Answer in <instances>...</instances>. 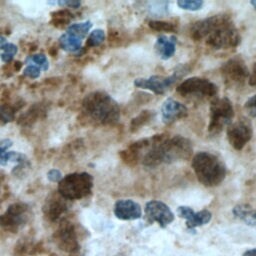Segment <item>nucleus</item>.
<instances>
[{"label": "nucleus", "instance_id": "nucleus-1", "mask_svg": "<svg viewBox=\"0 0 256 256\" xmlns=\"http://www.w3.org/2000/svg\"><path fill=\"white\" fill-rule=\"evenodd\" d=\"M195 41L203 40L212 49H228L239 45L241 37L226 14H218L196 21L190 29Z\"/></svg>", "mask_w": 256, "mask_h": 256}, {"label": "nucleus", "instance_id": "nucleus-2", "mask_svg": "<svg viewBox=\"0 0 256 256\" xmlns=\"http://www.w3.org/2000/svg\"><path fill=\"white\" fill-rule=\"evenodd\" d=\"M192 145L187 138L175 135H155L149 138V144L141 154L144 166L154 168L161 164L187 160L192 155Z\"/></svg>", "mask_w": 256, "mask_h": 256}, {"label": "nucleus", "instance_id": "nucleus-3", "mask_svg": "<svg viewBox=\"0 0 256 256\" xmlns=\"http://www.w3.org/2000/svg\"><path fill=\"white\" fill-rule=\"evenodd\" d=\"M84 113L100 124H113L119 120L118 103L107 93L95 91L88 94L82 103Z\"/></svg>", "mask_w": 256, "mask_h": 256}, {"label": "nucleus", "instance_id": "nucleus-4", "mask_svg": "<svg viewBox=\"0 0 256 256\" xmlns=\"http://www.w3.org/2000/svg\"><path fill=\"white\" fill-rule=\"evenodd\" d=\"M192 168L198 181L206 187H215L226 176V167L221 159L213 153L201 151L192 158Z\"/></svg>", "mask_w": 256, "mask_h": 256}, {"label": "nucleus", "instance_id": "nucleus-5", "mask_svg": "<svg viewBox=\"0 0 256 256\" xmlns=\"http://www.w3.org/2000/svg\"><path fill=\"white\" fill-rule=\"evenodd\" d=\"M92 187L93 177L89 173H71L60 180L58 192L67 200H77L89 195Z\"/></svg>", "mask_w": 256, "mask_h": 256}, {"label": "nucleus", "instance_id": "nucleus-6", "mask_svg": "<svg viewBox=\"0 0 256 256\" xmlns=\"http://www.w3.org/2000/svg\"><path fill=\"white\" fill-rule=\"evenodd\" d=\"M209 111V134L216 135L232 123L234 109L231 101L227 97H214L211 101Z\"/></svg>", "mask_w": 256, "mask_h": 256}, {"label": "nucleus", "instance_id": "nucleus-7", "mask_svg": "<svg viewBox=\"0 0 256 256\" xmlns=\"http://www.w3.org/2000/svg\"><path fill=\"white\" fill-rule=\"evenodd\" d=\"M178 94L187 98L205 99L215 97L218 88L217 86L206 78L190 77L182 81L176 88Z\"/></svg>", "mask_w": 256, "mask_h": 256}, {"label": "nucleus", "instance_id": "nucleus-8", "mask_svg": "<svg viewBox=\"0 0 256 256\" xmlns=\"http://www.w3.org/2000/svg\"><path fill=\"white\" fill-rule=\"evenodd\" d=\"M221 75L225 85L230 88L242 86L250 76L245 61L240 56L227 60L221 67Z\"/></svg>", "mask_w": 256, "mask_h": 256}, {"label": "nucleus", "instance_id": "nucleus-9", "mask_svg": "<svg viewBox=\"0 0 256 256\" xmlns=\"http://www.w3.org/2000/svg\"><path fill=\"white\" fill-rule=\"evenodd\" d=\"M30 218V209L24 203H13L0 215V226L10 232H16Z\"/></svg>", "mask_w": 256, "mask_h": 256}, {"label": "nucleus", "instance_id": "nucleus-10", "mask_svg": "<svg viewBox=\"0 0 256 256\" xmlns=\"http://www.w3.org/2000/svg\"><path fill=\"white\" fill-rule=\"evenodd\" d=\"M184 70L179 69L175 70L174 73L170 76H160V75H153L149 78H138L134 81V85L138 88L150 90L155 94L161 95L166 92V90L174 84L179 78L182 77Z\"/></svg>", "mask_w": 256, "mask_h": 256}, {"label": "nucleus", "instance_id": "nucleus-11", "mask_svg": "<svg viewBox=\"0 0 256 256\" xmlns=\"http://www.w3.org/2000/svg\"><path fill=\"white\" fill-rule=\"evenodd\" d=\"M226 133L230 145L236 150H241L251 140L253 129L248 121L241 119L232 122L227 127Z\"/></svg>", "mask_w": 256, "mask_h": 256}, {"label": "nucleus", "instance_id": "nucleus-12", "mask_svg": "<svg viewBox=\"0 0 256 256\" xmlns=\"http://www.w3.org/2000/svg\"><path fill=\"white\" fill-rule=\"evenodd\" d=\"M145 216L149 223L157 222L162 228L174 221V214L162 201L151 200L145 205Z\"/></svg>", "mask_w": 256, "mask_h": 256}, {"label": "nucleus", "instance_id": "nucleus-13", "mask_svg": "<svg viewBox=\"0 0 256 256\" xmlns=\"http://www.w3.org/2000/svg\"><path fill=\"white\" fill-rule=\"evenodd\" d=\"M56 242L60 249L67 252H75L79 249V243L75 229L71 223L64 222L56 233Z\"/></svg>", "mask_w": 256, "mask_h": 256}, {"label": "nucleus", "instance_id": "nucleus-14", "mask_svg": "<svg viewBox=\"0 0 256 256\" xmlns=\"http://www.w3.org/2000/svg\"><path fill=\"white\" fill-rule=\"evenodd\" d=\"M162 120L165 124H172L188 115L187 107L175 99H167L161 106Z\"/></svg>", "mask_w": 256, "mask_h": 256}, {"label": "nucleus", "instance_id": "nucleus-15", "mask_svg": "<svg viewBox=\"0 0 256 256\" xmlns=\"http://www.w3.org/2000/svg\"><path fill=\"white\" fill-rule=\"evenodd\" d=\"M114 215L120 220H136L142 215L141 206L131 199H120L114 204Z\"/></svg>", "mask_w": 256, "mask_h": 256}, {"label": "nucleus", "instance_id": "nucleus-16", "mask_svg": "<svg viewBox=\"0 0 256 256\" xmlns=\"http://www.w3.org/2000/svg\"><path fill=\"white\" fill-rule=\"evenodd\" d=\"M177 212L180 217L186 220V225L188 229H194L198 226L205 225L212 218L211 212L206 209L198 212H194L188 206H179L177 208Z\"/></svg>", "mask_w": 256, "mask_h": 256}, {"label": "nucleus", "instance_id": "nucleus-17", "mask_svg": "<svg viewBox=\"0 0 256 256\" xmlns=\"http://www.w3.org/2000/svg\"><path fill=\"white\" fill-rule=\"evenodd\" d=\"M11 146L12 141L10 139H3L0 141V165L6 166L9 162H17L19 165L27 163V159L24 154L8 151Z\"/></svg>", "mask_w": 256, "mask_h": 256}, {"label": "nucleus", "instance_id": "nucleus-18", "mask_svg": "<svg viewBox=\"0 0 256 256\" xmlns=\"http://www.w3.org/2000/svg\"><path fill=\"white\" fill-rule=\"evenodd\" d=\"M176 43L177 38L172 36H166V35H160L157 37L155 42V50L163 60H167L170 57H172L176 51Z\"/></svg>", "mask_w": 256, "mask_h": 256}, {"label": "nucleus", "instance_id": "nucleus-19", "mask_svg": "<svg viewBox=\"0 0 256 256\" xmlns=\"http://www.w3.org/2000/svg\"><path fill=\"white\" fill-rule=\"evenodd\" d=\"M64 199L65 198L60 195V197H53L46 201V204L44 205V213L50 220L58 219L61 214L65 212L67 206L65 201H63Z\"/></svg>", "mask_w": 256, "mask_h": 256}, {"label": "nucleus", "instance_id": "nucleus-20", "mask_svg": "<svg viewBox=\"0 0 256 256\" xmlns=\"http://www.w3.org/2000/svg\"><path fill=\"white\" fill-rule=\"evenodd\" d=\"M59 45L65 51L76 52L81 49L82 39H80L79 37H77L71 33L65 32L59 38Z\"/></svg>", "mask_w": 256, "mask_h": 256}, {"label": "nucleus", "instance_id": "nucleus-21", "mask_svg": "<svg viewBox=\"0 0 256 256\" xmlns=\"http://www.w3.org/2000/svg\"><path fill=\"white\" fill-rule=\"evenodd\" d=\"M233 215L248 225H254L256 223L255 210H253L247 204H239L233 208Z\"/></svg>", "mask_w": 256, "mask_h": 256}, {"label": "nucleus", "instance_id": "nucleus-22", "mask_svg": "<svg viewBox=\"0 0 256 256\" xmlns=\"http://www.w3.org/2000/svg\"><path fill=\"white\" fill-rule=\"evenodd\" d=\"M92 27V23L90 21H85V22H80V23H73L71 24L66 32L71 33L80 39H83L89 32V30Z\"/></svg>", "mask_w": 256, "mask_h": 256}, {"label": "nucleus", "instance_id": "nucleus-23", "mask_svg": "<svg viewBox=\"0 0 256 256\" xmlns=\"http://www.w3.org/2000/svg\"><path fill=\"white\" fill-rule=\"evenodd\" d=\"M153 116H154V113L152 111H148V110L142 111L138 116L132 119L130 124V130L132 132L139 130L143 125L147 124L153 118Z\"/></svg>", "mask_w": 256, "mask_h": 256}, {"label": "nucleus", "instance_id": "nucleus-24", "mask_svg": "<svg viewBox=\"0 0 256 256\" xmlns=\"http://www.w3.org/2000/svg\"><path fill=\"white\" fill-rule=\"evenodd\" d=\"M0 51H1L0 57L2 61L5 63H9L13 59V57L16 55L18 48L16 45L6 42L5 44L0 46Z\"/></svg>", "mask_w": 256, "mask_h": 256}, {"label": "nucleus", "instance_id": "nucleus-25", "mask_svg": "<svg viewBox=\"0 0 256 256\" xmlns=\"http://www.w3.org/2000/svg\"><path fill=\"white\" fill-rule=\"evenodd\" d=\"M26 64H32L34 63V65L38 66L41 70H48L49 68V62L47 57L44 54H34L31 56H28L25 60Z\"/></svg>", "mask_w": 256, "mask_h": 256}, {"label": "nucleus", "instance_id": "nucleus-26", "mask_svg": "<svg viewBox=\"0 0 256 256\" xmlns=\"http://www.w3.org/2000/svg\"><path fill=\"white\" fill-rule=\"evenodd\" d=\"M105 40V32L102 29H95L93 30L87 39V46L88 47H97L103 43Z\"/></svg>", "mask_w": 256, "mask_h": 256}, {"label": "nucleus", "instance_id": "nucleus-27", "mask_svg": "<svg viewBox=\"0 0 256 256\" xmlns=\"http://www.w3.org/2000/svg\"><path fill=\"white\" fill-rule=\"evenodd\" d=\"M149 27L155 31H166V32H173L176 30V25L174 23L168 21H161V20H152L148 23Z\"/></svg>", "mask_w": 256, "mask_h": 256}, {"label": "nucleus", "instance_id": "nucleus-28", "mask_svg": "<svg viewBox=\"0 0 256 256\" xmlns=\"http://www.w3.org/2000/svg\"><path fill=\"white\" fill-rule=\"evenodd\" d=\"M177 5L184 9L189 11H196L201 9L203 6V1L201 0H179L177 1Z\"/></svg>", "mask_w": 256, "mask_h": 256}, {"label": "nucleus", "instance_id": "nucleus-29", "mask_svg": "<svg viewBox=\"0 0 256 256\" xmlns=\"http://www.w3.org/2000/svg\"><path fill=\"white\" fill-rule=\"evenodd\" d=\"M53 21L55 23L56 26H60V25H65L68 24L70 19H71V14L67 11V10H61V11H57L53 14Z\"/></svg>", "mask_w": 256, "mask_h": 256}, {"label": "nucleus", "instance_id": "nucleus-30", "mask_svg": "<svg viewBox=\"0 0 256 256\" xmlns=\"http://www.w3.org/2000/svg\"><path fill=\"white\" fill-rule=\"evenodd\" d=\"M14 119V110L7 105H0V121L7 123Z\"/></svg>", "mask_w": 256, "mask_h": 256}, {"label": "nucleus", "instance_id": "nucleus-31", "mask_svg": "<svg viewBox=\"0 0 256 256\" xmlns=\"http://www.w3.org/2000/svg\"><path fill=\"white\" fill-rule=\"evenodd\" d=\"M40 73H41V69L34 64H28L23 70V75L31 79L38 78L40 76Z\"/></svg>", "mask_w": 256, "mask_h": 256}, {"label": "nucleus", "instance_id": "nucleus-32", "mask_svg": "<svg viewBox=\"0 0 256 256\" xmlns=\"http://www.w3.org/2000/svg\"><path fill=\"white\" fill-rule=\"evenodd\" d=\"M244 109L251 116L256 118V94L251 96L244 104Z\"/></svg>", "mask_w": 256, "mask_h": 256}, {"label": "nucleus", "instance_id": "nucleus-33", "mask_svg": "<svg viewBox=\"0 0 256 256\" xmlns=\"http://www.w3.org/2000/svg\"><path fill=\"white\" fill-rule=\"evenodd\" d=\"M47 178L51 182H60L62 179V173L58 169H51L47 173Z\"/></svg>", "mask_w": 256, "mask_h": 256}, {"label": "nucleus", "instance_id": "nucleus-34", "mask_svg": "<svg viewBox=\"0 0 256 256\" xmlns=\"http://www.w3.org/2000/svg\"><path fill=\"white\" fill-rule=\"evenodd\" d=\"M55 3L62 7H70V8H78L81 5L80 1H75V0H62V1H57Z\"/></svg>", "mask_w": 256, "mask_h": 256}, {"label": "nucleus", "instance_id": "nucleus-35", "mask_svg": "<svg viewBox=\"0 0 256 256\" xmlns=\"http://www.w3.org/2000/svg\"><path fill=\"white\" fill-rule=\"evenodd\" d=\"M250 84L256 85V63L253 66V75L250 77Z\"/></svg>", "mask_w": 256, "mask_h": 256}, {"label": "nucleus", "instance_id": "nucleus-36", "mask_svg": "<svg viewBox=\"0 0 256 256\" xmlns=\"http://www.w3.org/2000/svg\"><path fill=\"white\" fill-rule=\"evenodd\" d=\"M242 256H256V248H252L245 251Z\"/></svg>", "mask_w": 256, "mask_h": 256}, {"label": "nucleus", "instance_id": "nucleus-37", "mask_svg": "<svg viewBox=\"0 0 256 256\" xmlns=\"http://www.w3.org/2000/svg\"><path fill=\"white\" fill-rule=\"evenodd\" d=\"M6 43V39L3 36H0V46Z\"/></svg>", "mask_w": 256, "mask_h": 256}, {"label": "nucleus", "instance_id": "nucleus-38", "mask_svg": "<svg viewBox=\"0 0 256 256\" xmlns=\"http://www.w3.org/2000/svg\"><path fill=\"white\" fill-rule=\"evenodd\" d=\"M250 4L256 9V0H252V1H250Z\"/></svg>", "mask_w": 256, "mask_h": 256}, {"label": "nucleus", "instance_id": "nucleus-39", "mask_svg": "<svg viewBox=\"0 0 256 256\" xmlns=\"http://www.w3.org/2000/svg\"><path fill=\"white\" fill-rule=\"evenodd\" d=\"M255 218H256V210H255Z\"/></svg>", "mask_w": 256, "mask_h": 256}]
</instances>
